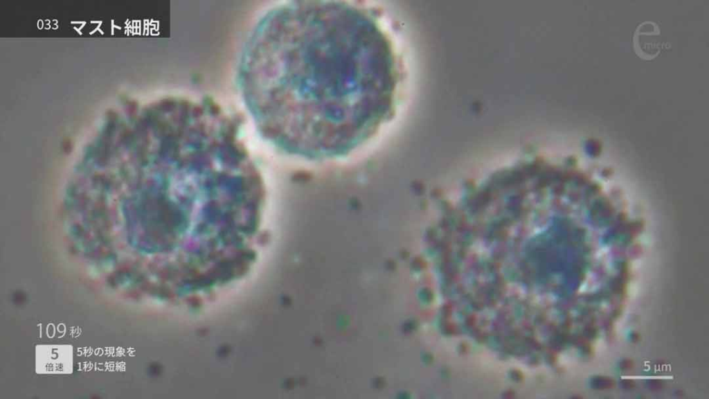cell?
<instances>
[{
	"mask_svg": "<svg viewBox=\"0 0 709 399\" xmlns=\"http://www.w3.org/2000/svg\"><path fill=\"white\" fill-rule=\"evenodd\" d=\"M266 30V111L344 151L395 109L392 44L369 10L300 1L271 13Z\"/></svg>",
	"mask_w": 709,
	"mask_h": 399,
	"instance_id": "cell-1",
	"label": "cell"
}]
</instances>
